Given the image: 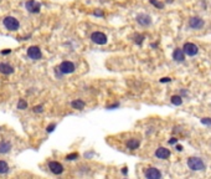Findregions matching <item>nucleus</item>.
I'll list each match as a JSON object with an SVG mask.
<instances>
[{"label":"nucleus","mask_w":211,"mask_h":179,"mask_svg":"<svg viewBox=\"0 0 211 179\" xmlns=\"http://www.w3.org/2000/svg\"><path fill=\"white\" fill-rule=\"evenodd\" d=\"M71 106L73 107L75 110H82L85 107V102L82 100H75V101L71 102Z\"/></svg>","instance_id":"obj_17"},{"label":"nucleus","mask_w":211,"mask_h":179,"mask_svg":"<svg viewBox=\"0 0 211 179\" xmlns=\"http://www.w3.org/2000/svg\"><path fill=\"white\" fill-rule=\"evenodd\" d=\"M144 175H145L147 179H160V178H162V173H160V170L157 169V168H153V167L145 169Z\"/></svg>","instance_id":"obj_10"},{"label":"nucleus","mask_w":211,"mask_h":179,"mask_svg":"<svg viewBox=\"0 0 211 179\" xmlns=\"http://www.w3.org/2000/svg\"><path fill=\"white\" fill-rule=\"evenodd\" d=\"M169 143H170V144H174V143H176V139H175V138H171V139L169 141Z\"/></svg>","instance_id":"obj_26"},{"label":"nucleus","mask_w":211,"mask_h":179,"mask_svg":"<svg viewBox=\"0 0 211 179\" xmlns=\"http://www.w3.org/2000/svg\"><path fill=\"white\" fill-rule=\"evenodd\" d=\"M77 157H78L77 153H72V154H68V155L66 157V159H67V160H73V159H76Z\"/></svg>","instance_id":"obj_22"},{"label":"nucleus","mask_w":211,"mask_h":179,"mask_svg":"<svg viewBox=\"0 0 211 179\" xmlns=\"http://www.w3.org/2000/svg\"><path fill=\"white\" fill-rule=\"evenodd\" d=\"M155 155H157L158 158H160V159H168V158L170 157V151L166 149V148H164V147H160V148L157 149Z\"/></svg>","instance_id":"obj_15"},{"label":"nucleus","mask_w":211,"mask_h":179,"mask_svg":"<svg viewBox=\"0 0 211 179\" xmlns=\"http://www.w3.org/2000/svg\"><path fill=\"white\" fill-rule=\"evenodd\" d=\"M91 40L94 42V44H98V45H104L107 42V36L101 32V31H96L91 35Z\"/></svg>","instance_id":"obj_6"},{"label":"nucleus","mask_w":211,"mask_h":179,"mask_svg":"<svg viewBox=\"0 0 211 179\" xmlns=\"http://www.w3.org/2000/svg\"><path fill=\"white\" fill-rule=\"evenodd\" d=\"M170 101H171L173 104H175V106H180V104L183 103V98H181V96H173V97L170 98Z\"/></svg>","instance_id":"obj_19"},{"label":"nucleus","mask_w":211,"mask_h":179,"mask_svg":"<svg viewBox=\"0 0 211 179\" xmlns=\"http://www.w3.org/2000/svg\"><path fill=\"white\" fill-rule=\"evenodd\" d=\"M183 50L185 52V55H187V56H195L199 52V47L193 42H186L183 46Z\"/></svg>","instance_id":"obj_7"},{"label":"nucleus","mask_w":211,"mask_h":179,"mask_svg":"<svg viewBox=\"0 0 211 179\" xmlns=\"http://www.w3.org/2000/svg\"><path fill=\"white\" fill-rule=\"evenodd\" d=\"M59 70L61 71V74H64V75L72 74L73 71H75V65H73L71 61H64V62L59 66Z\"/></svg>","instance_id":"obj_9"},{"label":"nucleus","mask_w":211,"mask_h":179,"mask_svg":"<svg viewBox=\"0 0 211 179\" xmlns=\"http://www.w3.org/2000/svg\"><path fill=\"white\" fill-rule=\"evenodd\" d=\"M26 107H27L26 101H24V100H19V103H17V108H19V110H26Z\"/></svg>","instance_id":"obj_20"},{"label":"nucleus","mask_w":211,"mask_h":179,"mask_svg":"<svg viewBox=\"0 0 211 179\" xmlns=\"http://www.w3.org/2000/svg\"><path fill=\"white\" fill-rule=\"evenodd\" d=\"M25 6L30 13H39L40 8H41L40 3H36L35 0H29V2L25 4Z\"/></svg>","instance_id":"obj_12"},{"label":"nucleus","mask_w":211,"mask_h":179,"mask_svg":"<svg viewBox=\"0 0 211 179\" xmlns=\"http://www.w3.org/2000/svg\"><path fill=\"white\" fill-rule=\"evenodd\" d=\"M13 175V166L9 158L0 157V179H9Z\"/></svg>","instance_id":"obj_2"},{"label":"nucleus","mask_w":211,"mask_h":179,"mask_svg":"<svg viewBox=\"0 0 211 179\" xmlns=\"http://www.w3.org/2000/svg\"><path fill=\"white\" fill-rule=\"evenodd\" d=\"M3 23H4V26L9 31H16L19 29V26H20V24H19V20L16 19V17H13V16H6Z\"/></svg>","instance_id":"obj_5"},{"label":"nucleus","mask_w":211,"mask_h":179,"mask_svg":"<svg viewBox=\"0 0 211 179\" xmlns=\"http://www.w3.org/2000/svg\"><path fill=\"white\" fill-rule=\"evenodd\" d=\"M27 56L30 59H32V60H39V59H41L42 53H41L40 47H37V46H30L27 49Z\"/></svg>","instance_id":"obj_8"},{"label":"nucleus","mask_w":211,"mask_h":179,"mask_svg":"<svg viewBox=\"0 0 211 179\" xmlns=\"http://www.w3.org/2000/svg\"><path fill=\"white\" fill-rule=\"evenodd\" d=\"M21 151V138L10 130L0 132V157L9 158Z\"/></svg>","instance_id":"obj_1"},{"label":"nucleus","mask_w":211,"mask_h":179,"mask_svg":"<svg viewBox=\"0 0 211 179\" xmlns=\"http://www.w3.org/2000/svg\"><path fill=\"white\" fill-rule=\"evenodd\" d=\"M32 111H34L35 113H41V112L44 111V107H42V104L35 106V107H32Z\"/></svg>","instance_id":"obj_21"},{"label":"nucleus","mask_w":211,"mask_h":179,"mask_svg":"<svg viewBox=\"0 0 211 179\" xmlns=\"http://www.w3.org/2000/svg\"><path fill=\"white\" fill-rule=\"evenodd\" d=\"M127 147L129 149H137L139 147V141L138 139H129L127 142Z\"/></svg>","instance_id":"obj_18"},{"label":"nucleus","mask_w":211,"mask_h":179,"mask_svg":"<svg viewBox=\"0 0 211 179\" xmlns=\"http://www.w3.org/2000/svg\"><path fill=\"white\" fill-rule=\"evenodd\" d=\"M169 81H171V79H169V77H164L160 80V82H169Z\"/></svg>","instance_id":"obj_25"},{"label":"nucleus","mask_w":211,"mask_h":179,"mask_svg":"<svg viewBox=\"0 0 211 179\" xmlns=\"http://www.w3.org/2000/svg\"><path fill=\"white\" fill-rule=\"evenodd\" d=\"M47 170L51 172L55 175H60L65 172V168L60 162H57V160H49L47 162Z\"/></svg>","instance_id":"obj_4"},{"label":"nucleus","mask_w":211,"mask_h":179,"mask_svg":"<svg viewBox=\"0 0 211 179\" xmlns=\"http://www.w3.org/2000/svg\"><path fill=\"white\" fill-rule=\"evenodd\" d=\"M187 166L191 170H204L205 169V163L202 162V159L198 157H190L187 159Z\"/></svg>","instance_id":"obj_3"},{"label":"nucleus","mask_w":211,"mask_h":179,"mask_svg":"<svg viewBox=\"0 0 211 179\" xmlns=\"http://www.w3.org/2000/svg\"><path fill=\"white\" fill-rule=\"evenodd\" d=\"M201 122L204 124H207V126H211V118H202Z\"/></svg>","instance_id":"obj_24"},{"label":"nucleus","mask_w":211,"mask_h":179,"mask_svg":"<svg viewBox=\"0 0 211 179\" xmlns=\"http://www.w3.org/2000/svg\"><path fill=\"white\" fill-rule=\"evenodd\" d=\"M137 21H138L140 25L148 26V25L151 23V19H150V16L147 15V14H140V15L137 16Z\"/></svg>","instance_id":"obj_16"},{"label":"nucleus","mask_w":211,"mask_h":179,"mask_svg":"<svg viewBox=\"0 0 211 179\" xmlns=\"http://www.w3.org/2000/svg\"><path fill=\"white\" fill-rule=\"evenodd\" d=\"M0 72L4 75H11L14 72V67L6 62H0Z\"/></svg>","instance_id":"obj_14"},{"label":"nucleus","mask_w":211,"mask_h":179,"mask_svg":"<svg viewBox=\"0 0 211 179\" xmlns=\"http://www.w3.org/2000/svg\"><path fill=\"white\" fill-rule=\"evenodd\" d=\"M149 2H150V3H151V4H153V5H155V6H157V8H159V9H160V8H163V6H164V5H163V4H162V3H158V2H157V0H149Z\"/></svg>","instance_id":"obj_23"},{"label":"nucleus","mask_w":211,"mask_h":179,"mask_svg":"<svg viewBox=\"0 0 211 179\" xmlns=\"http://www.w3.org/2000/svg\"><path fill=\"white\" fill-rule=\"evenodd\" d=\"M173 59L178 62H183L185 60V52L183 49H175L173 52Z\"/></svg>","instance_id":"obj_13"},{"label":"nucleus","mask_w":211,"mask_h":179,"mask_svg":"<svg viewBox=\"0 0 211 179\" xmlns=\"http://www.w3.org/2000/svg\"><path fill=\"white\" fill-rule=\"evenodd\" d=\"M204 24H205L204 20L200 19V17H196V16L191 17V19L189 20V26L191 29H201L204 26Z\"/></svg>","instance_id":"obj_11"}]
</instances>
